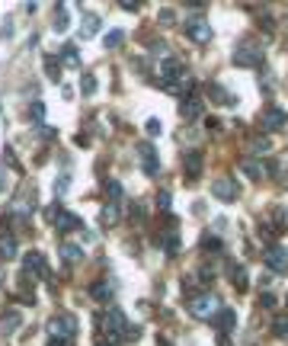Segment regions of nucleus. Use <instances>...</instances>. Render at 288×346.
I'll return each mask as SVG.
<instances>
[{
    "label": "nucleus",
    "mask_w": 288,
    "mask_h": 346,
    "mask_svg": "<svg viewBox=\"0 0 288 346\" xmlns=\"http://www.w3.org/2000/svg\"><path fill=\"white\" fill-rule=\"evenodd\" d=\"M147 135H160V119H147Z\"/></svg>",
    "instance_id": "f704fd0d"
},
{
    "label": "nucleus",
    "mask_w": 288,
    "mask_h": 346,
    "mask_svg": "<svg viewBox=\"0 0 288 346\" xmlns=\"http://www.w3.org/2000/svg\"><path fill=\"white\" fill-rule=\"evenodd\" d=\"M90 298L93 301H109V298H112V282H93Z\"/></svg>",
    "instance_id": "a211bd4d"
},
{
    "label": "nucleus",
    "mask_w": 288,
    "mask_h": 346,
    "mask_svg": "<svg viewBox=\"0 0 288 346\" xmlns=\"http://www.w3.org/2000/svg\"><path fill=\"white\" fill-rule=\"evenodd\" d=\"M102 221H106V225H112V221H119V202H109V205L102 208Z\"/></svg>",
    "instance_id": "a878e982"
},
{
    "label": "nucleus",
    "mask_w": 288,
    "mask_h": 346,
    "mask_svg": "<svg viewBox=\"0 0 288 346\" xmlns=\"http://www.w3.org/2000/svg\"><path fill=\"white\" fill-rule=\"evenodd\" d=\"M285 122H288V115H285V109H279V106H269V109H266V115H263L266 132H282Z\"/></svg>",
    "instance_id": "1a4fd4ad"
},
{
    "label": "nucleus",
    "mask_w": 288,
    "mask_h": 346,
    "mask_svg": "<svg viewBox=\"0 0 288 346\" xmlns=\"http://www.w3.org/2000/svg\"><path fill=\"white\" fill-rule=\"evenodd\" d=\"M102 189H106L109 202H119L122 199V183L119 180H106V186H102Z\"/></svg>",
    "instance_id": "b1692460"
},
{
    "label": "nucleus",
    "mask_w": 288,
    "mask_h": 346,
    "mask_svg": "<svg viewBox=\"0 0 288 346\" xmlns=\"http://www.w3.org/2000/svg\"><path fill=\"white\" fill-rule=\"evenodd\" d=\"M160 74H163V80H167V87H180L183 80H186V67H183L176 58H167V61H163Z\"/></svg>",
    "instance_id": "0eeeda50"
},
{
    "label": "nucleus",
    "mask_w": 288,
    "mask_h": 346,
    "mask_svg": "<svg viewBox=\"0 0 288 346\" xmlns=\"http://www.w3.org/2000/svg\"><path fill=\"white\" fill-rule=\"evenodd\" d=\"M186 36L192 39V42H198V45H205V42H211V26H208V19L205 16H189L186 19Z\"/></svg>",
    "instance_id": "20e7f679"
},
{
    "label": "nucleus",
    "mask_w": 288,
    "mask_h": 346,
    "mask_svg": "<svg viewBox=\"0 0 288 346\" xmlns=\"http://www.w3.org/2000/svg\"><path fill=\"white\" fill-rule=\"evenodd\" d=\"M180 112H183V119H198L202 115V99H183V106H180Z\"/></svg>",
    "instance_id": "f3484780"
},
{
    "label": "nucleus",
    "mask_w": 288,
    "mask_h": 346,
    "mask_svg": "<svg viewBox=\"0 0 288 346\" xmlns=\"http://www.w3.org/2000/svg\"><path fill=\"white\" fill-rule=\"evenodd\" d=\"M211 196L221 199V202H234L237 199V183L231 180V176H221V180L211 183Z\"/></svg>",
    "instance_id": "6e6552de"
},
{
    "label": "nucleus",
    "mask_w": 288,
    "mask_h": 346,
    "mask_svg": "<svg viewBox=\"0 0 288 346\" xmlns=\"http://www.w3.org/2000/svg\"><path fill=\"white\" fill-rule=\"evenodd\" d=\"M99 32V16L96 13H84V23H80V36L84 39H93Z\"/></svg>",
    "instance_id": "ddd939ff"
},
{
    "label": "nucleus",
    "mask_w": 288,
    "mask_h": 346,
    "mask_svg": "<svg viewBox=\"0 0 288 346\" xmlns=\"http://www.w3.org/2000/svg\"><path fill=\"white\" fill-rule=\"evenodd\" d=\"M176 250H180V237H176V234H167V253L173 256Z\"/></svg>",
    "instance_id": "473e14b6"
},
{
    "label": "nucleus",
    "mask_w": 288,
    "mask_h": 346,
    "mask_svg": "<svg viewBox=\"0 0 288 346\" xmlns=\"http://www.w3.org/2000/svg\"><path fill=\"white\" fill-rule=\"evenodd\" d=\"M259 304H263V308H272V304H276V295H269V292H266V295L259 298Z\"/></svg>",
    "instance_id": "c9c22d12"
},
{
    "label": "nucleus",
    "mask_w": 288,
    "mask_h": 346,
    "mask_svg": "<svg viewBox=\"0 0 288 346\" xmlns=\"http://www.w3.org/2000/svg\"><path fill=\"white\" fill-rule=\"evenodd\" d=\"M54 225H58V231L64 234V231H80V228H84V221H80L74 212H64V208H61V212L54 215Z\"/></svg>",
    "instance_id": "f8f14e48"
},
{
    "label": "nucleus",
    "mask_w": 288,
    "mask_h": 346,
    "mask_svg": "<svg viewBox=\"0 0 288 346\" xmlns=\"http://www.w3.org/2000/svg\"><path fill=\"white\" fill-rule=\"evenodd\" d=\"M272 334L276 337H288V317H276V324H272Z\"/></svg>",
    "instance_id": "c85d7f7f"
},
{
    "label": "nucleus",
    "mask_w": 288,
    "mask_h": 346,
    "mask_svg": "<svg viewBox=\"0 0 288 346\" xmlns=\"http://www.w3.org/2000/svg\"><path fill=\"white\" fill-rule=\"evenodd\" d=\"M263 260H266V266H269L272 273H285L288 269V250L279 247V244H272V247H266Z\"/></svg>",
    "instance_id": "423d86ee"
},
{
    "label": "nucleus",
    "mask_w": 288,
    "mask_h": 346,
    "mask_svg": "<svg viewBox=\"0 0 288 346\" xmlns=\"http://www.w3.org/2000/svg\"><path fill=\"white\" fill-rule=\"evenodd\" d=\"M215 321H218V330H221V334H228V330L237 324V314H234L231 308H221V311L215 314Z\"/></svg>",
    "instance_id": "dca6fc26"
},
{
    "label": "nucleus",
    "mask_w": 288,
    "mask_h": 346,
    "mask_svg": "<svg viewBox=\"0 0 288 346\" xmlns=\"http://www.w3.org/2000/svg\"><path fill=\"white\" fill-rule=\"evenodd\" d=\"M80 93H84V97H93L96 93V77L93 74H84V77H80Z\"/></svg>",
    "instance_id": "393cba45"
},
{
    "label": "nucleus",
    "mask_w": 288,
    "mask_h": 346,
    "mask_svg": "<svg viewBox=\"0 0 288 346\" xmlns=\"http://www.w3.org/2000/svg\"><path fill=\"white\" fill-rule=\"evenodd\" d=\"M48 337L51 340H74V334H77V321H74V314H54L48 317Z\"/></svg>",
    "instance_id": "f03ea898"
},
{
    "label": "nucleus",
    "mask_w": 288,
    "mask_h": 346,
    "mask_svg": "<svg viewBox=\"0 0 288 346\" xmlns=\"http://www.w3.org/2000/svg\"><path fill=\"white\" fill-rule=\"evenodd\" d=\"M3 189H6V173L0 170V193H3Z\"/></svg>",
    "instance_id": "ea45409f"
},
{
    "label": "nucleus",
    "mask_w": 288,
    "mask_h": 346,
    "mask_svg": "<svg viewBox=\"0 0 288 346\" xmlns=\"http://www.w3.org/2000/svg\"><path fill=\"white\" fill-rule=\"evenodd\" d=\"M183 170H186V176H189V180H195V176L202 173V154H198V151L186 154V164H183Z\"/></svg>",
    "instance_id": "4468645a"
},
{
    "label": "nucleus",
    "mask_w": 288,
    "mask_h": 346,
    "mask_svg": "<svg viewBox=\"0 0 288 346\" xmlns=\"http://www.w3.org/2000/svg\"><path fill=\"white\" fill-rule=\"evenodd\" d=\"M138 151H141V160H144V173H147V176H157V170H160V164H157V151L147 145V141H141Z\"/></svg>",
    "instance_id": "9d476101"
},
{
    "label": "nucleus",
    "mask_w": 288,
    "mask_h": 346,
    "mask_svg": "<svg viewBox=\"0 0 288 346\" xmlns=\"http://www.w3.org/2000/svg\"><path fill=\"white\" fill-rule=\"evenodd\" d=\"M122 42H125V32H122V29L106 32V39H102V45H106V49H119Z\"/></svg>",
    "instance_id": "4be33fe9"
},
{
    "label": "nucleus",
    "mask_w": 288,
    "mask_h": 346,
    "mask_svg": "<svg viewBox=\"0 0 288 346\" xmlns=\"http://www.w3.org/2000/svg\"><path fill=\"white\" fill-rule=\"evenodd\" d=\"M67 23H71L67 10H64V6H58V10H54V26H58V32H61V29H67Z\"/></svg>",
    "instance_id": "cd10ccee"
},
{
    "label": "nucleus",
    "mask_w": 288,
    "mask_h": 346,
    "mask_svg": "<svg viewBox=\"0 0 288 346\" xmlns=\"http://www.w3.org/2000/svg\"><path fill=\"white\" fill-rule=\"evenodd\" d=\"M58 58L64 61V64H71V67H77V64H80V58H77V49H74V45H64Z\"/></svg>",
    "instance_id": "5701e85b"
},
{
    "label": "nucleus",
    "mask_w": 288,
    "mask_h": 346,
    "mask_svg": "<svg viewBox=\"0 0 288 346\" xmlns=\"http://www.w3.org/2000/svg\"><path fill=\"white\" fill-rule=\"evenodd\" d=\"M19 327V314H6L3 321H0V334H10V330Z\"/></svg>",
    "instance_id": "bb28decb"
},
{
    "label": "nucleus",
    "mask_w": 288,
    "mask_h": 346,
    "mask_svg": "<svg viewBox=\"0 0 288 346\" xmlns=\"http://www.w3.org/2000/svg\"><path fill=\"white\" fill-rule=\"evenodd\" d=\"M189 311L198 321H215V314L221 311V301H218V295H211V292H202V295H192Z\"/></svg>",
    "instance_id": "f257e3e1"
},
{
    "label": "nucleus",
    "mask_w": 288,
    "mask_h": 346,
    "mask_svg": "<svg viewBox=\"0 0 288 346\" xmlns=\"http://www.w3.org/2000/svg\"><path fill=\"white\" fill-rule=\"evenodd\" d=\"M45 71H48V77H51V80H61V74H58V58H48V61H45Z\"/></svg>",
    "instance_id": "7c9ffc66"
},
{
    "label": "nucleus",
    "mask_w": 288,
    "mask_h": 346,
    "mask_svg": "<svg viewBox=\"0 0 288 346\" xmlns=\"http://www.w3.org/2000/svg\"><path fill=\"white\" fill-rule=\"evenodd\" d=\"M269 138H256V141H253V151H256V154H266V151H269Z\"/></svg>",
    "instance_id": "2f4dec72"
},
{
    "label": "nucleus",
    "mask_w": 288,
    "mask_h": 346,
    "mask_svg": "<svg viewBox=\"0 0 288 346\" xmlns=\"http://www.w3.org/2000/svg\"><path fill=\"white\" fill-rule=\"evenodd\" d=\"M228 273H231V282H234V289H237V292H246V273H243V266L231 263Z\"/></svg>",
    "instance_id": "6ab92c4d"
},
{
    "label": "nucleus",
    "mask_w": 288,
    "mask_h": 346,
    "mask_svg": "<svg viewBox=\"0 0 288 346\" xmlns=\"http://www.w3.org/2000/svg\"><path fill=\"white\" fill-rule=\"evenodd\" d=\"M0 286H3V269H0Z\"/></svg>",
    "instance_id": "a19ab883"
},
{
    "label": "nucleus",
    "mask_w": 288,
    "mask_h": 346,
    "mask_svg": "<svg viewBox=\"0 0 288 346\" xmlns=\"http://www.w3.org/2000/svg\"><path fill=\"white\" fill-rule=\"evenodd\" d=\"M125 330H128L125 314H122L119 308L106 311V340L109 343H122V340H125Z\"/></svg>",
    "instance_id": "7ed1b4c3"
},
{
    "label": "nucleus",
    "mask_w": 288,
    "mask_h": 346,
    "mask_svg": "<svg viewBox=\"0 0 288 346\" xmlns=\"http://www.w3.org/2000/svg\"><path fill=\"white\" fill-rule=\"evenodd\" d=\"M157 202H160V208H167L170 205V193H160V199H157Z\"/></svg>",
    "instance_id": "58836bf2"
},
{
    "label": "nucleus",
    "mask_w": 288,
    "mask_h": 346,
    "mask_svg": "<svg viewBox=\"0 0 288 346\" xmlns=\"http://www.w3.org/2000/svg\"><path fill=\"white\" fill-rule=\"evenodd\" d=\"M202 250H208V253H211V250H221V237L205 234V237H202Z\"/></svg>",
    "instance_id": "c756f323"
},
{
    "label": "nucleus",
    "mask_w": 288,
    "mask_h": 346,
    "mask_svg": "<svg viewBox=\"0 0 288 346\" xmlns=\"http://www.w3.org/2000/svg\"><path fill=\"white\" fill-rule=\"evenodd\" d=\"M173 19H176V13H173V10H163V13H160V23H167V26H170Z\"/></svg>",
    "instance_id": "e433bc0d"
},
{
    "label": "nucleus",
    "mask_w": 288,
    "mask_h": 346,
    "mask_svg": "<svg viewBox=\"0 0 288 346\" xmlns=\"http://www.w3.org/2000/svg\"><path fill=\"white\" fill-rule=\"evenodd\" d=\"M119 3H122V10H128V13H138V10H141L138 0H119Z\"/></svg>",
    "instance_id": "72a5a7b5"
},
{
    "label": "nucleus",
    "mask_w": 288,
    "mask_h": 346,
    "mask_svg": "<svg viewBox=\"0 0 288 346\" xmlns=\"http://www.w3.org/2000/svg\"><path fill=\"white\" fill-rule=\"evenodd\" d=\"M23 269H26V276H48V266H45V256L42 253H36V250H32V253H26V260H23Z\"/></svg>",
    "instance_id": "9b49d317"
},
{
    "label": "nucleus",
    "mask_w": 288,
    "mask_h": 346,
    "mask_svg": "<svg viewBox=\"0 0 288 346\" xmlns=\"http://www.w3.org/2000/svg\"><path fill=\"white\" fill-rule=\"evenodd\" d=\"M16 256V237H0V260H13Z\"/></svg>",
    "instance_id": "412c9836"
},
{
    "label": "nucleus",
    "mask_w": 288,
    "mask_h": 346,
    "mask_svg": "<svg viewBox=\"0 0 288 346\" xmlns=\"http://www.w3.org/2000/svg\"><path fill=\"white\" fill-rule=\"evenodd\" d=\"M240 170H243L246 180H263V167L256 164V157H243L240 160Z\"/></svg>",
    "instance_id": "2eb2a0df"
},
{
    "label": "nucleus",
    "mask_w": 288,
    "mask_h": 346,
    "mask_svg": "<svg viewBox=\"0 0 288 346\" xmlns=\"http://www.w3.org/2000/svg\"><path fill=\"white\" fill-rule=\"evenodd\" d=\"M32 115H36V119H42V115H45V106L36 103V106H32Z\"/></svg>",
    "instance_id": "4c0bfd02"
},
{
    "label": "nucleus",
    "mask_w": 288,
    "mask_h": 346,
    "mask_svg": "<svg viewBox=\"0 0 288 346\" xmlns=\"http://www.w3.org/2000/svg\"><path fill=\"white\" fill-rule=\"evenodd\" d=\"M58 253L64 256L67 263H77V260H84V250H80L77 244H61V247H58Z\"/></svg>",
    "instance_id": "aec40b11"
},
{
    "label": "nucleus",
    "mask_w": 288,
    "mask_h": 346,
    "mask_svg": "<svg viewBox=\"0 0 288 346\" xmlns=\"http://www.w3.org/2000/svg\"><path fill=\"white\" fill-rule=\"evenodd\" d=\"M259 61H263V49L256 42H243L234 55V64H240V67H256Z\"/></svg>",
    "instance_id": "39448f33"
}]
</instances>
